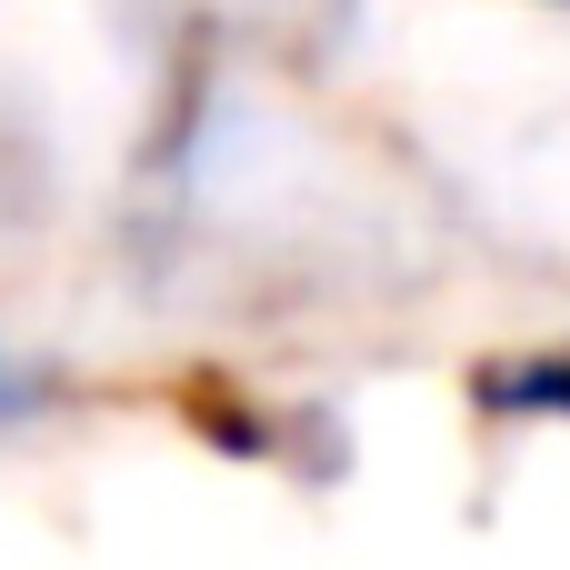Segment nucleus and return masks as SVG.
<instances>
[{
  "mask_svg": "<svg viewBox=\"0 0 570 570\" xmlns=\"http://www.w3.org/2000/svg\"><path fill=\"white\" fill-rule=\"evenodd\" d=\"M40 401H50V381H40V371H30L20 351H0V431H20V421H30Z\"/></svg>",
  "mask_w": 570,
  "mask_h": 570,
  "instance_id": "f03ea898",
  "label": "nucleus"
},
{
  "mask_svg": "<svg viewBox=\"0 0 570 570\" xmlns=\"http://www.w3.org/2000/svg\"><path fill=\"white\" fill-rule=\"evenodd\" d=\"M471 411L501 421V431H570V331L481 361L471 371Z\"/></svg>",
  "mask_w": 570,
  "mask_h": 570,
  "instance_id": "f257e3e1",
  "label": "nucleus"
},
{
  "mask_svg": "<svg viewBox=\"0 0 570 570\" xmlns=\"http://www.w3.org/2000/svg\"><path fill=\"white\" fill-rule=\"evenodd\" d=\"M551 10H570V0H551Z\"/></svg>",
  "mask_w": 570,
  "mask_h": 570,
  "instance_id": "7ed1b4c3",
  "label": "nucleus"
}]
</instances>
